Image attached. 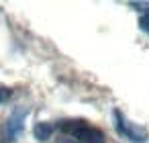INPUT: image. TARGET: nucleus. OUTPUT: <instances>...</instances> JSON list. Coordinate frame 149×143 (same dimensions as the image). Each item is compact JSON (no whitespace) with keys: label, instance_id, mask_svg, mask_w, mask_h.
Masks as SVG:
<instances>
[{"label":"nucleus","instance_id":"nucleus-4","mask_svg":"<svg viewBox=\"0 0 149 143\" xmlns=\"http://www.w3.org/2000/svg\"><path fill=\"white\" fill-rule=\"evenodd\" d=\"M53 129H55V127H53L51 123H37L35 129H33V133H35V137H37L39 141H45V139L51 137Z\"/></svg>","mask_w":149,"mask_h":143},{"label":"nucleus","instance_id":"nucleus-1","mask_svg":"<svg viewBox=\"0 0 149 143\" xmlns=\"http://www.w3.org/2000/svg\"><path fill=\"white\" fill-rule=\"evenodd\" d=\"M57 129L63 133V137L57 143H104V133L86 121H61Z\"/></svg>","mask_w":149,"mask_h":143},{"label":"nucleus","instance_id":"nucleus-3","mask_svg":"<svg viewBox=\"0 0 149 143\" xmlns=\"http://www.w3.org/2000/svg\"><path fill=\"white\" fill-rule=\"evenodd\" d=\"M114 125H116V131H118L120 135H125L127 139H131V141H135V143H141V141L147 139V131H145L143 127H139V125L129 123V121L120 114V110H114Z\"/></svg>","mask_w":149,"mask_h":143},{"label":"nucleus","instance_id":"nucleus-5","mask_svg":"<svg viewBox=\"0 0 149 143\" xmlns=\"http://www.w3.org/2000/svg\"><path fill=\"white\" fill-rule=\"evenodd\" d=\"M139 27H141L145 33H149V10H145V13H143V17L139 19Z\"/></svg>","mask_w":149,"mask_h":143},{"label":"nucleus","instance_id":"nucleus-6","mask_svg":"<svg viewBox=\"0 0 149 143\" xmlns=\"http://www.w3.org/2000/svg\"><path fill=\"white\" fill-rule=\"evenodd\" d=\"M10 94H13V90H10V88H6V86H0V102L8 100V98H10Z\"/></svg>","mask_w":149,"mask_h":143},{"label":"nucleus","instance_id":"nucleus-2","mask_svg":"<svg viewBox=\"0 0 149 143\" xmlns=\"http://www.w3.org/2000/svg\"><path fill=\"white\" fill-rule=\"evenodd\" d=\"M25 116H27V108H17L6 119V123L2 125V131H0V143H15L19 139L25 127Z\"/></svg>","mask_w":149,"mask_h":143}]
</instances>
